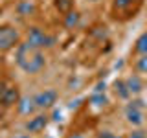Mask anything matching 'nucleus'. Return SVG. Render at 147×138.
I'll list each match as a JSON object with an SVG mask.
<instances>
[{"label":"nucleus","mask_w":147,"mask_h":138,"mask_svg":"<svg viewBox=\"0 0 147 138\" xmlns=\"http://www.w3.org/2000/svg\"><path fill=\"white\" fill-rule=\"evenodd\" d=\"M88 2H98V0H88Z\"/></svg>","instance_id":"obj_24"},{"label":"nucleus","mask_w":147,"mask_h":138,"mask_svg":"<svg viewBox=\"0 0 147 138\" xmlns=\"http://www.w3.org/2000/svg\"><path fill=\"white\" fill-rule=\"evenodd\" d=\"M35 98V105H37V109H52L53 105H55V101H57V92L52 90V89H48V90H42V92H39L37 96H33Z\"/></svg>","instance_id":"obj_6"},{"label":"nucleus","mask_w":147,"mask_h":138,"mask_svg":"<svg viewBox=\"0 0 147 138\" xmlns=\"http://www.w3.org/2000/svg\"><path fill=\"white\" fill-rule=\"evenodd\" d=\"M136 70L142 72V74H147V55H142L136 61Z\"/></svg>","instance_id":"obj_16"},{"label":"nucleus","mask_w":147,"mask_h":138,"mask_svg":"<svg viewBox=\"0 0 147 138\" xmlns=\"http://www.w3.org/2000/svg\"><path fill=\"white\" fill-rule=\"evenodd\" d=\"M142 107V101H131L127 105V110H125V118L131 125H142L144 123V112L140 110Z\"/></svg>","instance_id":"obj_5"},{"label":"nucleus","mask_w":147,"mask_h":138,"mask_svg":"<svg viewBox=\"0 0 147 138\" xmlns=\"http://www.w3.org/2000/svg\"><path fill=\"white\" fill-rule=\"evenodd\" d=\"M134 52H136V53H142V55H147V31H145V33H142V35L136 39Z\"/></svg>","instance_id":"obj_11"},{"label":"nucleus","mask_w":147,"mask_h":138,"mask_svg":"<svg viewBox=\"0 0 147 138\" xmlns=\"http://www.w3.org/2000/svg\"><path fill=\"white\" fill-rule=\"evenodd\" d=\"M98 138H119V136H116L114 133H110V131H101L98 135Z\"/></svg>","instance_id":"obj_18"},{"label":"nucleus","mask_w":147,"mask_h":138,"mask_svg":"<svg viewBox=\"0 0 147 138\" xmlns=\"http://www.w3.org/2000/svg\"><path fill=\"white\" fill-rule=\"evenodd\" d=\"M114 90H116V94L119 96V98H123V99L131 96V92H129L125 81H116V83H114Z\"/></svg>","instance_id":"obj_13"},{"label":"nucleus","mask_w":147,"mask_h":138,"mask_svg":"<svg viewBox=\"0 0 147 138\" xmlns=\"http://www.w3.org/2000/svg\"><path fill=\"white\" fill-rule=\"evenodd\" d=\"M66 138H85V136H83L81 133H72V135H68Z\"/></svg>","instance_id":"obj_20"},{"label":"nucleus","mask_w":147,"mask_h":138,"mask_svg":"<svg viewBox=\"0 0 147 138\" xmlns=\"http://www.w3.org/2000/svg\"><path fill=\"white\" fill-rule=\"evenodd\" d=\"M18 11H20V15H31L35 11V4L31 0H24L18 4Z\"/></svg>","instance_id":"obj_15"},{"label":"nucleus","mask_w":147,"mask_h":138,"mask_svg":"<svg viewBox=\"0 0 147 138\" xmlns=\"http://www.w3.org/2000/svg\"><path fill=\"white\" fill-rule=\"evenodd\" d=\"M15 61L18 64L22 72L26 74H39L46 64V57L42 53V50L31 46L30 43H22L17 46V53H15Z\"/></svg>","instance_id":"obj_1"},{"label":"nucleus","mask_w":147,"mask_h":138,"mask_svg":"<svg viewBox=\"0 0 147 138\" xmlns=\"http://www.w3.org/2000/svg\"><path fill=\"white\" fill-rule=\"evenodd\" d=\"M125 85H127V89H129V92L131 94H138V92L142 90V79L138 76H131V77H127L125 79Z\"/></svg>","instance_id":"obj_10"},{"label":"nucleus","mask_w":147,"mask_h":138,"mask_svg":"<svg viewBox=\"0 0 147 138\" xmlns=\"http://www.w3.org/2000/svg\"><path fill=\"white\" fill-rule=\"evenodd\" d=\"M92 103H94L96 107H103V105L107 103V98H105L103 94H98V92H96V94L92 96Z\"/></svg>","instance_id":"obj_17"},{"label":"nucleus","mask_w":147,"mask_h":138,"mask_svg":"<svg viewBox=\"0 0 147 138\" xmlns=\"http://www.w3.org/2000/svg\"><path fill=\"white\" fill-rule=\"evenodd\" d=\"M2 63H4V59H2V55H0V66H2Z\"/></svg>","instance_id":"obj_23"},{"label":"nucleus","mask_w":147,"mask_h":138,"mask_svg":"<svg viewBox=\"0 0 147 138\" xmlns=\"http://www.w3.org/2000/svg\"><path fill=\"white\" fill-rule=\"evenodd\" d=\"M140 0H114L112 2V9H114V13H131V9H132V4H138ZM114 15V17H116Z\"/></svg>","instance_id":"obj_9"},{"label":"nucleus","mask_w":147,"mask_h":138,"mask_svg":"<svg viewBox=\"0 0 147 138\" xmlns=\"http://www.w3.org/2000/svg\"><path fill=\"white\" fill-rule=\"evenodd\" d=\"M2 118H4V107L0 105V122H2Z\"/></svg>","instance_id":"obj_22"},{"label":"nucleus","mask_w":147,"mask_h":138,"mask_svg":"<svg viewBox=\"0 0 147 138\" xmlns=\"http://www.w3.org/2000/svg\"><path fill=\"white\" fill-rule=\"evenodd\" d=\"M20 99V92H18V87L13 85L9 81H2L0 83V105L4 109L7 107H15Z\"/></svg>","instance_id":"obj_3"},{"label":"nucleus","mask_w":147,"mask_h":138,"mask_svg":"<svg viewBox=\"0 0 147 138\" xmlns=\"http://www.w3.org/2000/svg\"><path fill=\"white\" fill-rule=\"evenodd\" d=\"M46 125H48V116L46 114H37V116L30 118V122L26 123V131L28 133H40V131H44Z\"/></svg>","instance_id":"obj_7"},{"label":"nucleus","mask_w":147,"mask_h":138,"mask_svg":"<svg viewBox=\"0 0 147 138\" xmlns=\"http://www.w3.org/2000/svg\"><path fill=\"white\" fill-rule=\"evenodd\" d=\"M17 109H18V112L20 114H24V116H30L31 112L37 109V105H35V98L33 96H28V98H20L18 99V103H17Z\"/></svg>","instance_id":"obj_8"},{"label":"nucleus","mask_w":147,"mask_h":138,"mask_svg":"<svg viewBox=\"0 0 147 138\" xmlns=\"http://www.w3.org/2000/svg\"><path fill=\"white\" fill-rule=\"evenodd\" d=\"M13 138H30V133H22V135H15Z\"/></svg>","instance_id":"obj_21"},{"label":"nucleus","mask_w":147,"mask_h":138,"mask_svg":"<svg viewBox=\"0 0 147 138\" xmlns=\"http://www.w3.org/2000/svg\"><path fill=\"white\" fill-rule=\"evenodd\" d=\"M0 15H2V9H0Z\"/></svg>","instance_id":"obj_25"},{"label":"nucleus","mask_w":147,"mask_h":138,"mask_svg":"<svg viewBox=\"0 0 147 138\" xmlns=\"http://www.w3.org/2000/svg\"><path fill=\"white\" fill-rule=\"evenodd\" d=\"M55 7L59 9V13L66 15L68 11H72V7H74V0H55Z\"/></svg>","instance_id":"obj_12"},{"label":"nucleus","mask_w":147,"mask_h":138,"mask_svg":"<svg viewBox=\"0 0 147 138\" xmlns=\"http://www.w3.org/2000/svg\"><path fill=\"white\" fill-rule=\"evenodd\" d=\"M77 22H79V15H77V11H68L66 15H64V26L66 28H74L77 24Z\"/></svg>","instance_id":"obj_14"},{"label":"nucleus","mask_w":147,"mask_h":138,"mask_svg":"<svg viewBox=\"0 0 147 138\" xmlns=\"http://www.w3.org/2000/svg\"><path fill=\"white\" fill-rule=\"evenodd\" d=\"M20 44V31L11 24L0 26V53L9 52Z\"/></svg>","instance_id":"obj_2"},{"label":"nucleus","mask_w":147,"mask_h":138,"mask_svg":"<svg viewBox=\"0 0 147 138\" xmlns=\"http://www.w3.org/2000/svg\"><path fill=\"white\" fill-rule=\"evenodd\" d=\"M131 138H147V135H145V131H134L131 135Z\"/></svg>","instance_id":"obj_19"},{"label":"nucleus","mask_w":147,"mask_h":138,"mask_svg":"<svg viewBox=\"0 0 147 138\" xmlns=\"http://www.w3.org/2000/svg\"><path fill=\"white\" fill-rule=\"evenodd\" d=\"M28 43L31 46H35V48H39V50L52 48L55 44V37L46 33V31L40 30V28H30V31H28Z\"/></svg>","instance_id":"obj_4"}]
</instances>
